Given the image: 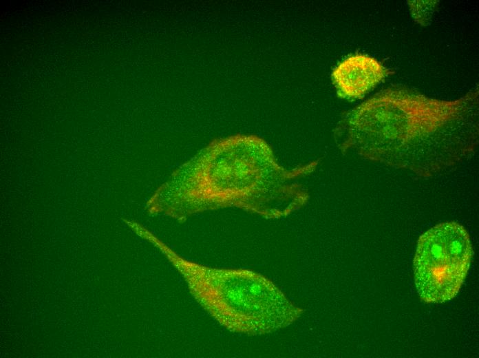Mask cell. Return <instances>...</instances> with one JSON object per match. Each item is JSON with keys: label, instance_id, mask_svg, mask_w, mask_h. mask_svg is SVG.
Masks as SVG:
<instances>
[{"label": "cell", "instance_id": "cell-1", "mask_svg": "<svg viewBox=\"0 0 479 358\" xmlns=\"http://www.w3.org/2000/svg\"><path fill=\"white\" fill-rule=\"evenodd\" d=\"M334 137L343 151L422 177L447 170L478 143V92L454 101L390 87L346 112Z\"/></svg>", "mask_w": 479, "mask_h": 358}, {"label": "cell", "instance_id": "cell-2", "mask_svg": "<svg viewBox=\"0 0 479 358\" xmlns=\"http://www.w3.org/2000/svg\"><path fill=\"white\" fill-rule=\"evenodd\" d=\"M138 235L160 250L182 276L198 304L231 332L248 335L271 333L290 326L303 313L259 273L200 264L182 257L143 227Z\"/></svg>", "mask_w": 479, "mask_h": 358}, {"label": "cell", "instance_id": "cell-3", "mask_svg": "<svg viewBox=\"0 0 479 358\" xmlns=\"http://www.w3.org/2000/svg\"><path fill=\"white\" fill-rule=\"evenodd\" d=\"M472 252L468 233L457 222H443L424 233L413 264L420 297L427 303L453 299L466 277Z\"/></svg>", "mask_w": 479, "mask_h": 358}, {"label": "cell", "instance_id": "cell-4", "mask_svg": "<svg viewBox=\"0 0 479 358\" xmlns=\"http://www.w3.org/2000/svg\"><path fill=\"white\" fill-rule=\"evenodd\" d=\"M374 58L361 54L348 56L332 71L338 94L345 98H360L391 73Z\"/></svg>", "mask_w": 479, "mask_h": 358}, {"label": "cell", "instance_id": "cell-5", "mask_svg": "<svg viewBox=\"0 0 479 358\" xmlns=\"http://www.w3.org/2000/svg\"><path fill=\"white\" fill-rule=\"evenodd\" d=\"M412 16L418 23L426 25L431 19L437 1H409Z\"/></svg>", "mask_w": 479, "mask_h": 358}]
</instances>
